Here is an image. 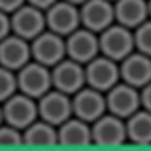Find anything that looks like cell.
I'll use <instances>...</instances> for the list:
<instances>
[{
	"label": "cell",
	"mask_w": 151,
	"mask_h": 151,
	"mask_svg": "<svg viewBox=\"0 0 151 151\" xmlns=\"http://www.w3.org/2000/svg\"><path fill=\"white\" fill-rule=\"evenodd\" d=\"M38 115L51 125L59 127L66 119L74 115L72 110V94H66L59 89H49L45 94L38 98Z\"/></svg>",
	"instance_id": "cell-5"
},
{
	"label": "cell",
	"mask_w": 151,
	"mask_h": 151,
	"mask_svg": "<svg viewBox=\"0 0 151 151\" xmlns=\"http://www.w3.org/2000/svg\"><path fill=\"white\" fill-rule=\"evenodd\" d=\"M96 55H100L98 34L85 27H79L72 34L66 36V57L81 64H87Z\"/></svg>",
	"instance_id": "cell-13"
},
{
	"label": "cell",
	"mask_w": 151,
	"mask_h": 151,
	"mask_svg": "<svg viewBox=\"0 0 151 151\" xmlns=\"http://www.w3.org/2000/svg\"><path fill=\"white\" fill-rule=\"evenodd\" d=\"M28 4H32V6H36V8H40V9H45L49 8V6H53V4L57 2V0H27Z\"/></svg>",
	"instance_id": "cell-27"
},
{
	"label": "cell",
	"mask_w": 151,
	"mask_h": 151,
	"mask_svg": "<svg viewBox=\"0 0 151 151\" xmlns=\"http://www.w3.org/2000/svg\"><path fill=\"white\" fill-rule=\"evenodd\" d=\"M51 79H53V89H59L66 94H74L87 85L85 64L66 57L55 66H51Z\"/></svg>",
	"instance_id": "cell-9"
},
{
	"label": "cell",
	"mask_w": 151,
	"mask_h": 151,
	"mask_svg": "<svg viewBox=\"0 0 151 151\" xmlns=\"http://www.w3.org/2000/svg\"><path fill=\"white\" fill-rule=\"evenodd\" d=\"M134 44L136 51L151 57V19H145L142 25L134 28Z\"/></svg>",
	"instance_id": "cell-22"
},
{
	"label": "cell",
	"mask_w": 151,
	"mask_h": 151,
	"mask_svg": "<svg viewBox=\"0 0 151 151\" xmlns=\"http://www.w3.org/2000/svg\"><path fill=\"white\" fill-rule=\"evenodd\" d=\"M100 53L110 59L121 63L125 57H129L132 51H136L134 44V30L119 23H113L98 34Z\"/></svg>",
	"instance_id": "cell-1"
},
{
	"label": "cell",
	"mask_w": 151,
	"mask_h": 151,
	"mask_svg": "<svg viewBox=\"0 0 151 151\" xmlns=\"http://www.w3.org/2000/svg\"><path fill=\"white\" fill-rule=\"evenodd\" d=\"M28 60H32L30 42L17 34H8L4 40H0V64L17 72L23 68Z\"/></svg>",
	"instance_id": "cell-15"
},
{
	"label": "cell",
	"mask_w": 151,
	"mask_h": 151,
	"mask_svg": "<svg viewBox=\"0 0 151 151\" xmlns=\"http://www.w3.org/2000/svg\"><path fill=\"white\" fill-rule=\"evenodd\" d=\"M113 12H115V23L125 25L132 30L145 19H149L147 0H115Z\"/></svg>",
	"instance_id": "cell-18"
},
{
	"label": "cell",
	"mask_w": 151,
	"mask_h": 151,
	"mask_svg": "<svg viewBox=\"0 0 151 151\" xmlns=\"http://www.w3.org/2000/svg\"><path fill=\"white\" fill-rule=\"evenodd\" d=\"M4 123V111H2V102H0V125Z\"/></svg>",
	"instance_id": "cell-28"
},
{
	"label": "cell",
	"mask_w": 151,
	"mask_h": 151,
	"mask_svg": "<svg viewBox=\"0 0 151 151\" xmlns=\"http://www.w3.org/2000/svg\"><path fill=\"white\" fill-rule=\"evenodd\" d=\"M111 2H115V0H111Z\"/></svg>",
	"instance_id": "cell-31"
},
{
	"label": "cell",
	"mask_w": 151,
	"mask_h": 151,
	"mask_svg": "<svg viewBox=\"0 0 151 151\" xmlns=\"http://www.w3.org/2000/svg\"><path fill=\"white\" fill-rule=\"evenodd\" d=\"M57 129H59V145H63V147H85V145L93 144L91 123L76 115L66 119Z\"/></svg>",
	"instance_id": "cell-17"
},
{
	"label": "cell",
	"mask_w": 151,
	"mask_h": 151,
	"mask_svg": "<svg viewBox=\"0 0 151 151\" xmlns=\"http://www.w3.org/2000/svg\"><path fill=\"white\" fill-rule=\"evenodd\" d=\"M147 8H149V19H151V0H147Z\"/></svg>",
	"instance_id": "cell-30"
},
{
	"label": "cell",
	"mask_w": 151,
	"mask_h": 151,
	"mask_svg": "<svg viewBox=\"0 0 151 151\" xmlns=\"http://www.w3.org/2000/svg\"><path fill=\"white\" fill-rule=\"evenodd\" d=\"M79 17H81V27L100 34L104 28L115 23L113 2L111 0H85L79 6Z\"/></svg>",
	"instance_id": "cell-14"
},
{
	"label": "cell",
	"mask_w": 151,
	"mask_h": 151,
	"mask_svg": "<svg viewBox=\"0 0 151 151\" xmlns=\"http://www.w3.org/2000/svg\"><path fill=\"white\" fill-rule=\"evenodd\" d=\"M23 4H27V0H0V9L12 15V13L15 12V9H19Z\"/></svg>",
	"instance_id": "cell-25"
},
{
	"label": "cell",
	"mask_w": 151,
	"mask_h": 151,
	"mask_svg": "<svg viewBox=\"0 0 151 151\" xmlns=\"http://www.w3.org/2000/svg\"><path fill=\"white\" fill-rule=\"evenodd\" d=\"M45 28V12L28 2L12 13V32L28 42L42 34Z\"/></svg>",
	"instance_id": "cell-11"
},
{
	"label": "cell",
	"mask_w": 151,
	"mask_h": 151,
	"mask_svg": "<svg viewBox=\"0 0 151 151\" xmlns=\"http://www.w3.org/2000/svg\"><path fill=\"white\" fill-rule=\"evenodd\" d=\"M85 79H87L89 87L98 89L102 93L110 91L115 83L121 81L119 63L102 53L96 55L93 60L85 64Z\"/></svg>",
	"instance_id": "cell-4"
},
{
	"label": "cell",
	"mask_w": 151,
	"mask_h": 151,
	"mask_svg": "<svg viewBox=\"0 0 151 151\" xmlns=\"http://www.w3.org/2000/svg\"><path fill=\"white\" fill-rule=\"evenodd\" d=\"M127 123V138L130 144L136 145H151V111L140 108L130 117L125 119Z\"/></svg>",
	"instance_id": "cell-20"
},
{
	"label": "cell",
	"mask_w": 151,
	"mask_h": 151,
	"mask_svg": "<svg viewBox=\"0 0 151 151\" xmlns=\"http://www.w3.org/2000/svg\"><path fill=\"white\" fill-rule=\"evenodd\" d=\"M140 100H142V108L151 111V81L145 83L144 87L140 89Z\"/></svg>",
	"instance_id": "cell-26"
},
{
	"label": "cell",
	"mask_w": 151,
	"mask_h": 151,
	"mask_svg": "<svg viewBox=\"0 0 151 151\" xmlns=\"http://www.w3.org/2000/svg\"><path fill=\"white\" fill-rule=\"evenodd\" d=\"M2 111L4 123H9L21 130H25L30 123H34L40 117L38 115V100L21 91L13 93L8 100L2 102Z\"/></svg>",
	"instance_id": "cell-3"
},
{
	"label": "cell",
	"mask_w": 151,
	"mask_h": 151,
	"mask_svg": "<svg viewBox=\"0 0 151 151\" xmlns=\"http://www.w3.org/2000/svg\"><path fill=\"white\" fill-rule=\"evenodd\" d=\"M17 145H25L23 130L9 123H2L0 125V147H17Z\"/></svg>",
	"instance_id": "cell-23"
},
{
	"label": "cell",
	"mask_w": 151,
	"mask_h": 151,
	"mask_svg": "<svg viewBox=\"0 0 151 151\" xmlns=\"http://www.w3.org/2000/svg\"><path fill=\"white\" fill-rule=\"evenodd\" d=\"M68 2H72V4H78V6H81V4L85 2V0H68Z\"/></svg>",
	"instance_id": "cell-29"
},
{
	"label": "cell",
	"mask_w": 151,
	"mask_h": 151,
	"mask_svg": "<svg viewBox=\"0 0 151 151\" xmlns=\"http://www.w3.org/2000/svg\"><path fill=\"white\" fill-rule=\"evenodd\" d=\"M121 81L142 89L145 83L151 81V57L140 51H132L129 57L119 63Z\"/></svg>",
	"instance_id": "cell-16"
},
{
	"label": "cell",
	"mask_w": 151,
	"mask_h": 151,
	"mask_svg": "<svg viewBox=\"0 0 151 151\" xmlns=\"http://www.w3.org/2000/svg\"><path fill=\"white\" fill-rule=\"evenodd\" d=\"M106 106L110 113L121 117V119H127L142 108L140 89L132 87L125 81L115 83L110 91H106Z\"/></svg>",
	"instance_id": "cell-10"
},
{
	"label": "cell",
	"mask_w": 151,
	"mask_h": 151,
	"mask_svg": "<svg viewBox=\"0 0 151 151\" xmlns=\"http://www.w3.org/2000/svg\"><path fill=\"white\" fill-rule=\"evenodd\" d=\"M17 91H19L17 89V74L0 64V102L8 100Z\"/></svg>",
	"instance_id": "cell-21"
},
{
	"label": "cell",
	"mask_w": 151,
	"mask_h": 151,
	"mask_svg": "<svg viewBox=\"0 0 151 151\" xmlns=\"http://www.w3.org/2000/svg\"><path fill=\"white\" fill-rule=\"evenodd\" d=\"M8 34H12V15L0 9V40H4Z\"/></svg>",
	"instance_id": "cell-24"
},
{
	"label": "cell",
	"mask_w": 151,
	"mask_h": 151,
	"mask_svg": "<svg viewBox=\"0 0 151 151\" xmlns=\"http://www.w3.org/2000/svg\"><path fill=\"white\" fill-rule=\"evenodd\" d=\"M45 25L49 30L66 38L81 27L79 6L68 2V0H57L53 6L45 9Z\"/></svg>",
	"instance_id": "cell-8"
},
{
	"label": "cell",
	"mask_w": 151,
	"mask_h": 151,
	"mask_svg": "<svg viewBox=\"0 0 151 151\" xmlns=\"http://www.w3.org/2000/svg\"><path fill=\"white\" fill-rule=\"evenodd\" d=\"M72 110L76 117H79V119L87 123L96 121L98 117H102L108 111L106 93L85 85L83 89H79L78 93L72 94Z\"/></svg>",
	"instance_id": "cell-12"
},
{
	"label": "cell",
	"mask_w": 151,
	"mask_h": 151,
	"mask_svg": "<svg viewBox=\"0 0 151 151\" xmlns=\"http://www.w3.org/2000/svg\"><path fill=\"white\" fill-rule=\"evenodd\" d=\"M17 89L21 93L28 94L32 98H40L49 89H53V79H51V68L38 60H28L23 68L17 70Z\"/></svg>",
	"instance_id": "cell-2"
},
{
	"label": "cell",
	"mask_w": 151,
	"mask_h": 151,
	"mask_svg": "<svg viewBox=\"0 0 151 151\" xmlns=\"http://www.w3.org/2000/svg\"><path fill=\"white\" fill-rule=\"evenodd\" d=\"M23 142L30 147H51L59 145V129L44 119H38L23 130Z\"/></svg>",
	"instance_id": "cell-19"
},
{
	"label": "cell",
	"mask_w": 151,
	"mask_h": 151,
	"mask_svg": "<svg viewBox=\"0 0 151 151\" xmlns=\"http://www.w3.org/2000/svg\"><path fill=\"white\" fill-rule=\"evenodd\" d=\"M93 130V144L94 145H104V147H117L123 145L127 138V123L125 119L106 111L102 117L91 123Z\"/></svg>",
	"instance_id": "cell-7"
},
{
	"label": "cell",
	"mask_w": 151,
	"mask_h": 151,
	"mask_svg": "<svg viewBox=\"0 0 151 151\" xmlns=\"http://www.w3.org/2000/svg\"><path fill=\"white\" fill-rule=\"evenodd\" d=\"M30 51L34 60L51 68L63 59H66V38L45 28L42 34L30 40Z\"/></svg>",
	"instance_id": "cell-6"
}]
</instances>
